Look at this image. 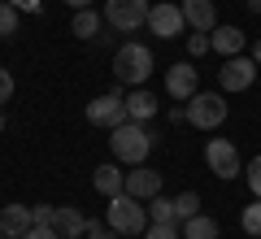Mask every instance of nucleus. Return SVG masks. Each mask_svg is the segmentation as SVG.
I'll return each mask as SVG.
<instances>
[{"mask_svg":"<svg viewBox=\"0 0 261 239\" xmlns=\"http://www.w3.org/2000/svg\"><path fill=\"white\" fill-rule=\"evenodd\" d=\"M109 148H113V161H122V166H144L148 161V152H152V130H148V122H122L118 130H109Z\"/></svg>","mask_w":261,"mask_h":239,"instance_id":"f257e3e1","label":"nucleus"},{"mask_svg":"<svg viewBox=\"0 0 261 239\" xmlns=\"http://www.w3.org/2000/svg\"><path fill=\"white\" fill-rule=\"evenodd\" d=\"M152 52H148V44H122L118 52H113V78L118 83H126V87H144L148 83V74H152Z\"/></svg>","mask_w":261,"mask_h":239,"instance_id":"f03ea898","label":"nucleus"},{"mask_svg":"<svg viewBox=\"0 0 261 239\" xmlns=\"http://www.w3.org/2000/svg\"><path fill=\"white\" fill-rule=\"evenodd\" d=\"M105 222H109L118 235H144L148 230V209H144V200H135V196H113L109 209H105Z\"/></svg>","mask_w":261,"mask_h":239,"instance_id":"7ed1b4c3","label":"nucleus"},{"mask_svg":"<svg viewBox=\"0 0 261 239\" xmlns=\"http://www.w3.org/2000/svg\"><path fill=\"white\" fill-rule=\"evenodd\" d=\"M148 0H105V22L122 35H135L140 26H148Z\"/></svg>","mask_w":261,"mask_h":239,"instance_id":"20e7f679","label":"nucleus"},{"mask_svg":"<svg viewBox=\"0 0 261 239\" xmlns=\"http://www.w3.org/2000/svg\"><path fill=\"white\" fill-rule=\"evenodd\" d=\"M183 109H187V122L200 130H218L226 122V100L218 92H196L192 100H183Z\"/></svg>","mask_w":261,"mask_h":239,"instance_id":"39448f33","label":"nucleus"},{"mask_svg":"<svg viewBox=\"0 0 261 239\" xmlns=\"http://www.w3.org/2000/svg\"><path fill=\"white\" fill-rule=\"evenodd\" d=\"M205 166L214 170V178H240L244 174V161H240V148L231 139H209L205 144Z\"/></svg>","mask_w":261,"mask_h":239,"instance_id":"423d86ee","label":"nucleus"},{"mask_svg":"<svg viewBox=\"0 0 261 239\" xmlns=\"http://www.w3.org/2000/svg\"><path fill=\"white\" fill-rule=\"evenodd\" d=\"M87 122H92V126H105V130H118L122 122H130V113H126V96H122V92H105V96H96V100L87 104Z\"/></svg>","mask_w":261,"mask_h":239,"instance_id":"0eeeda50","label":"nucleus"},{"mask_svg":"<svg viewBox=\"0 0 261 239\" xmlns=\"http://www.w3.org/2000/svg\"><path fill=\"white\" fill-rule=\"evenodd\" d=\"M218 83H222V92H248L252 83H257V61L252 57H226L222 70H218Z\"/></svg>","mask_w":261,"mask_h":239,"instance_id":"6e6552de","label":"nucleus"},{"mask_svg":"<svg viewBox=\"0 0 261 239\" xmlns=\"http://www.w3.org/2000/svg\"><path fill=\"white\" fill-rule=\"evenodd\" d=\"M183 26H187L183 5H174V0H161V5H152V13H148V31H152L157 39H178V35H183Z\"/></svg>","mask_w":261,"mask_h":239,"instance_id":"1a4fd4ad","label":"nucleus"},{"mask_svg":"<svg viewBox=\"0 0 261 239\" xmlns=\"http://www.w3.org/2000/svg\"><path fill=\"white\" fill-rule=\"evenodd\" d=\"M166 92L174 96V100H192L196 92H200V74H196L192 61H178L166 70Z\"/></svg>","mask_w":261,"mask_h":239,"instance_id":"9d476101","label":"nucleus"},{"mask_svg":"<svg viewBox=\"0 0 261 239\" xmlns=\"http://www.w3.org/2000/svg\"><path fill=\"white\" fill-rule=\"evenodd\" d=\"M126 196H135V200L148 204L152 196H161V174L148 166H130L126 170Z\"/></svg>","mask_w":261,"mask_h":239,"instance_id":"9b49d317","label":"nucleus"},{"mask_svg":"<svg viewBox=\"0 0 261 239\" xmlns=\"http://www.w3.org/2000/svg\"><path fill=\"white\" fill-rule=\"evenodd\" d=\"M87 226H92V218H87L83 209H74V204H57L53 230H57L61 239H79V235H87Z\"/></svg>","mask_w":261,"mask_h":239,"instance_id":"f8f14e48","label":"nucleus"},{"mask_svg":"<svg viewBox=\"0 0 261 239\" xmlns=\"http://www.w3.org/2000/svg\"><path fill=\"white\" fill-rule=\"evenodd\" d=\"M92 187L105 196V200L122 196V192H126V170H122V161H105V166L92 174Z\"/></svg>","mask_w":261,"mask_h":239,"instance_id":"ddd939ff","label":"nucleus"},{"mask_svg":"<svg viewBox=\"0 0 261 239\" xmlns=\"http://www.w3.org/2000/svg\"><path fill=\"white\" fill-rule=\"evenodd\" d=\"M209 44H214V52L226 61V57H240L244 48H248V35H244L240 26H214L209 31Z\"/></svg>","mask_w":261,"mask_h":239,"instance_id":"4468645a","label":"nucleus"},{"mask_svg":"<svg viewBox=\"0 0 261 239\" xmlns=\"http://www.w3.org/2000/svg\"><path fill=\"white\" fill-rule=\"evenodd\" d=\"M31 226H35V213H31L27 204H5V209H0V235L22 239Z\"/></svg>","mask_w":261,"mask_h":239,"instance_id":"2eb2a0df","label":"nucleus"},{"mask_svg":"<svg viewBox=\"0 0 261 239\" xmlns=\"http://www.w3.org/2000/svg\"><path fill=\"white\" fill-rule=\"evenodd\" d=\"M183 18L192 31H214L218 26V9L214 0H183Z\"/></svg>","mask_w":261,"mask_h":239,"instance_id":"dca6fc26","label":"nucleus"},{"mask_svg":"<svg viewBox=\"0 0 261 239\" xmlns=\"http://www.w3.org/2000/svg\"><path fill=\"white\" fill-rule=\"evenodd\" d=\"M126 113H130V122H152V118H157V96H152L148 87H130Z\"/></svg>","mask_w":261,"mask_h":239,"instance_id":"f3484780","label":"nucleus"},{"mask_svg":"<svg viewBox=\"0 0 261 239\" xmlns=\"http://www.w3.org/2000/svg\"><path fill=\"white\" fill-rule=\"evenodd\" d=\"M178 226H183V239H222V226L209 213H196V218L178 222Z\"/></svg>","mask_w":261,"mask_h":239,"instance_id":"a211bd4d","label":"nucleus"},{"mask_svg":"<svg viewBox=\"0 0 261 239\" xmlns=\"http://www.w3.org/2000/svg\"><path fill=\"white\" fill-rule=\"evenodd\" d=\"M100 22H105V13H96V9H74L70 31H74L79 39H96V35H100Z\"/></svg>","mask_w":261,"mask_h":239,"instance_id":"6ab92c4d","label":"nucleus"},{"mask_svg":"<svg viewBox=\"0 0 261 239\" xmlns=\"http://www.w3.org/2000/svg\"><path fill=\"white\" fill-rule=\"evenodd\" d=\"M148 222H174V226H178L174 200H170V196H152V200H148Z\"/></svg>","mask_w":261,"mask_h":239,"instance_id":"aec40b11","label":"nucleus"},{"mask_svg":"<svg viewBox=\"0 0 261 239\" xmlns=\"http://www.w3.org/2000/svg\"><path fill=\"white\" fill-rule=\"evenodd\" d=\"M174 209H178V222L196 218V213H200V196H196V192H178L174 196Z\"/></svg>","mask_w":261,"mask_h":239,"instance_id":"412c9836","label":"nucleus"},{"mask_svg":"<svg viewBox=\"0 0 261 239\" xmlns=\"http://www.w3.org/2000/svg\"><path fill=\"white\" fill-rule=\"evenodd\" d=\"M240 226L248 230V235H261V200H257V196H252V200H248V209L240 213Z\"/></svg>","mask_w":261,"mask_h":239,"instance_id":"4be33fe9","label":"nucleus"},{"mask_svg":"<svg viewBox=\"0 0 261 239\" xmlns=\"http://www.w3.org/2000/svg\"><path fill=\"white\" fill-rule=\"evenodd\" d=\"M144 239H183V226H174V222H148Z\"/></svg>","mask_w":261,"mask_h":239,"instance_id":"5701e85b","label":"nucleus"},{"mask_svg":"<svg viewBox=\"0 0 261 239\" xmlns=\"http://www.w3.org/2000/svg\"><path fill=\"white\" fill-rule=\"evenodd\" d=\"M13 31H18V9L9 0H0V35H13Z\"/></svg>","mask_w":261,"mask_h":239,"instance_id":"b1692460","label":"nucleus"},{"mask_svg":"<svg viewBox=\"0 0 261 239\" xmlns=\"http://www.w3.org/2000/svg\"><path fill=\"white\" fill-rule=\"evenodd\" d=\"M244 178H248V192L261 200V156H252L248 166H244Z\"/></svg>","mask_w":261,"mask_h":239,"instance_id":"393cba45","label":"nucleus"},{"mask_svg":"<svg viewBox=\"0 0 261 239\" xmlns=\"http://www.w3.org/2000/svg\"><path fill=\"white\" fill-rule=\"evenodd\" d=\"M187 52H192V57L214 52V44H209V31H196V35H187Z\"/></svg>","mask_w":261,"mask_h":239,"instance_id":"a878e982","label":"nucleus"},{"mask_svg":"<svg viewBox=\"0 0 261 239\" xmlns=\"http://www.w3.org/2000/svg\"><path fill=\"white\" fill-rule=\"evenodd\" d=\"M35 226H53V218H57V204H35Z\"/></svg>","mask_w":261,"mask_h":239,"instance_id":"bb28decb","label":"nucleus"},{"mask_svg":"<svg viewBox=\"0 0 261 239\" xmlns=\"http://www.w3.org/2000/svg\"><path fill=\"white\" fill-rule=\"evenodd\" d=\"M87 239H118V230H113L109 222H92V226H87Z\"/></svg>","mask_w":261,"mask_h":239,"instance_id":"cd10ccee","label":"nucleus"},{"mask_svg":"<svg viewBox=\"0 0 261 239\" xmlns=\"http://www.w3.org/2000/svg\"><path fill=\"white\" fill-rule=\"evenodd\" d=\"M9 96H13V74L0 65V104H9Z\"/></svg>","mask_w":261,"mask_h":239,"instance_id":"c85d7f7f","label":"nucleus"},{"mask_svg":"<svg viewBox=\"0 0 261 239\" xmlns=\"http://www.w3.org/2000/svg\"><path fill=\"white\" fill-rule=\"evenodd\" d=\"M22 239H61V235H57L53 226H31L27 235H22Z\"/></svg>","mask_w":261,"mask_h":239,"instance_id":"c756f323","label":"nucleus"},{"mask_svg":"<svg viewBox=\"0 0 261 239\" xmlns=\"http://www.w3.org/2000/svg\"><path fill=\"white\" fill-rule=\"evenodd\" d=\"M18 13H39V0H9Z\"/></svg>","mask_w":261,"mask_h":239,"instance_id":"7c9ffc66","label":"nucleus"},{"mask_svg":"<svg viewBox=\"0 0 261 239\" xmlns=\"http://www.w3.org/2000/svg\"><path fill=\"white\" fill-rule=\"evenodd\" d=\"M65 5H70V9H92L96 0H65Z\"/></svg>","mask_w":261,"mask_h":239,"instance_id":"2f4dec72","label":"nucleus"},{"mask_svg":"<svg viewBox=\"0 0 261 239\" xmlns=\"http://www.w3.org/2000/svg\"><path fill=\"white\" fill-rule=\"evenodd\" d=\"M248 57H252V61L261 65V39H257V44H252V52H248Z\"/></svg>","mask_w":261,"mask_h":239,"instance_id":"473e14b6","label":"nucleus"},{"mask_svg":"<svg viewBox=\"0 0 261 239\" xmlns=\"http://www.w3.org/2000/svg\"><path fill=\"white\" fill-rule=\"evenodd\" d=\"M248 9H252V13H261V0H248Z\"/></svg>","mask_w":261,"mask_h":239,"instance_id":"72a5a7b5","label":"nucleus"},{"mask_svg":"<svg viewBox=\"0 0 261 239\" xmlns=\"http://www.w3.org/2000/svg\"><path fill=\"white\" fill-rule=\"evenodd\" d=\"M0 130H5V113H0Z\"/></svg>","mask_w":261,"mask_h":239,"instance_id":"f704fd0d","label":"nucleus"}]
</instances>
